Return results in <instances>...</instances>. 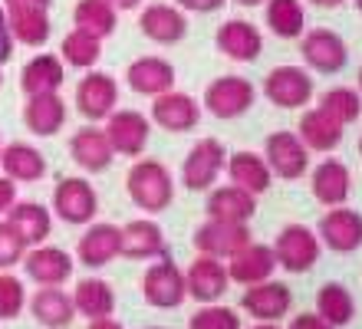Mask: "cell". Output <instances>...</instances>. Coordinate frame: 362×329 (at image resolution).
Listing matches in <instances>:
<instances>
[{
  "label": "cell",
  "mask_w": 362,
  "mask_h": 329,
  "mask_svg": "<svg viewBox=\"0 0 362 329\" xmlns=\"http://www.w3.org/2000/svg\"><path fill=\"white\" fill-rule=\"evenodd\" d=\"M0 86H4V73H0Z\"/></svg>",
  "instance_id": "cell-59"
},
{
  "label": "cell",
  "mask_w": 362,
  "mask_h": 329,
  "mask_svg": "<svg viewBox=\"0 0 362 329\" xmlns=\"http://www.w3.org/2000/svg\"><path fill=\"white\" fill-rule=\"evenodd\" d=\"M53 0H4V7H40V10H49Z\"/></svg>",
  "instance_id": "cell-48"
},
{
  "label": "cell",
  "mask_w": 362,
  "mask_h": 329,
  "mask_svg": "<svg viewBox=\"0 0 362 329\" xmlns=\"http://www.w3.org/2000/svg\"><path fill=\"white\" fill-rule=\"evenodd\" d=\"M274 270H276V260H274L270 244H254V241L228 260L230 283H240V287H254V283L270 280Z\"/></svg>",
  "instance_id": "cell-28"
},
{
  "label": "cell",
  "mask_w": 362,
  "mask_h": 329,
  "mask_svg": "<svg viewBox=\"0 0 362 329\" xmlns=\"http://www.w3.org/2000/svg\"><path fill=\"white\" fill-rule=\"evenodd\" d=\"M254 237H250L247 224H230V221H204V224L194 231V247L198 254L214 257V260L228 263L230 257L244 250Z\"/></svg>",
  "instance_id": "cell-15"
},
{
  "label": "cell",
  "mask_w": 362,
  "mask_h": 329,
  "mask_svg": "<svg viewBox=\"0 0 362 329\" xmlns=\"http://www.w3.org/2000/svg\"><path fill=\"white\" fill-rule=\"evenodd\" d=\"M316 237L333 254H356L362 247V214L346 204L326 207V214L320 217V227H316Z\"/></svg>",
  "instance_id": "cell-11"
},
{
  "label": "cell",
  "mask_w": 362,
  "mask_h": 329,
  "mask_svg": "<svg viewBox=\"0 0 362 329\" xmlns=\"http://www.w3.org/2000/svg\"><path fill=\"white\" fill-rule=\"evenodd\" d=\"M214 47L221 57L234 59V63H257L264 53V33L257 30V23L250 20H224L214 33Z\"/></svg>",
  "instance_id": "cell-16"
},
{
  "label": "cell",
  "mask_w": 362,
  "mask_h": 329,
  "mask_svg": "<svg viewBox=\"0 0 362 329\" xmlns=\"http://www.w3.org/2000/svg\"><path fill=\"white\" fill-rule=\"evenodd\" d=\"M115 10H139L142 7V0H109Z\"/></svg>",
  "instance_id": "cell-50"
},
{
  "label": "cell",
  "mask_w": 362,
  "mask_h": 329,
  "mask_svg": "<svg viewBox=\"0 0 362 329\" xmlns=\"http://www.w3.org/2000/svg\"><path fill=\"white\" fill-rule=\"evenodd\" d=\"M228 4V0H175V7L185 13H214Z\"/></svg>",
  "instance_id": "cell-45"
},
{
  "label": "cell",
  "mask_w": 362,
  "mask_h": 329,
  "mask_svg": "<svg viewBox=\"0 0 362 329\" xmlns=\"http://www.w3.org/2000/svg\"><path fill=\"white\" fill-rule=\"evenodd\" d=\"M264 161L274 178L296 181L310 171V149H306L293 129H276L264 139Z\"/></svg>",
  "instance_id": "cell-4"
},
{
  "label": "cell",
  "mask_w": 362,
  "mask_h": 329,
  "mask_svg": "<svg viewBox=\"0 0 362 329\" xmlns=\"http://www.w3.org/2000/svg\"><path fill=\"white\" fill-rule=\"evenodd\" d=\"M228 165V149L218 139H201L181 161V185L188 191H211L218 185V175Z\"/></svg>",
  "instance_id": "cell-6"
},
{
  "label": "cell",
  "mask_w": 362,
  "mask_h": 329,
  "mask_svg": "<svg viewBox=\"0 0 362 329\" xmlns=\"http://www.w3.org/2000/svg\"><path fill=\"white\" fill-rule=\"evenodd\" d=\"M290 306H293V290L286 283L274 280V277L247 287L240 296V310L257 323H280L290 313Z\"/></svg>",
  "instance_id": "cell-13"
},
{
  "label": "cell",
  "mask_w": 362,
  "mask_h": 329,
  "mask_svg": "<svg viewBox=\"0 0 362 329\" xmlns=\"http://www.w3.org/2000/svg\"><path fill=\"white\" fill-rule=\"evenodd\" d=\"M286 329H329L316 313H296L293 320H290V326Z\"/></svg>",
  "instance_id": "cell-47"
},
{
  "label": "cell",
  "mask_w": 362,
  "mask_h": 329,
  "mask_svg": "<svg viewBox=\"0 0 362 329\" xmlns=\"http://www.w3.org/2000/svg\"><path fill=\"white\" fill-rule=\"evenodd\" d=\"M69 112H66V103L59 93H40V96H27L23 103V125L27 132L40 135V139H49L57 135L63 125H66Z\"/></svg>",
  "instance_id": "cell-24"
},
{
  "label": "cell",
  "mask_w": 362,
  "mask_h": 329,
  "mask_svg": "<svg viewBox=\"0 0 362 329\" xmlns=\"http://www.w3.org/2000/svg\"><path fill=\"white\" fill-rule=\"evenodd\" d=\"M250 329H280V326H276V323H254Z\"/></svg>",
  "instance_id": "cell-53"
},
{
  "label": "cell",
  "mask_w": 362,
  "mask_h": 329,
  "mask_svg": "<svg viewBox=\"0 0 362 329\" xmlns=\"http://www.w3.org/2000/svg\"><path fill=\"white\" fill-rule=\"evenodd\" d=\"M73 30H83L95 40L112 37L115 27H119V10L109 4V0H76L73 7Z\"/></svg>",
  "instance_id": "cell-38"
},
{
  "label": "cell",
  "mask_w": 362,
  "mask_h": 329,
  "mask_svg": "<svg viewBox=\"0 0 362 329\" xmlns=\"http://www.w3.org/2000/svg\"><path fill=\"white\" fill-rule=\"evenodd\" d=\"M119 254H122V231H119V224L93 221L86 227V234L76 241V260L86 270H103Z\"/></svg>",
  "instance_id": "cell-17"
},
{
  "label": "cell",
  "mask_w": 362,
  "mask_h": 329,
  "mask_svg": "<svg viewBox=\"0 0 362 329\" xmlns=\"http://www.w3.org/2000/svg\"><path fill=\"white\" fill-rule=\"evenodd\" d=\"M313 76L303 66H274L264 76V96L276 109H306L313 99Z\"/></svg>",
  "instance_id": "cell-8"
},
{
  "label": "cell",
  "mask_w": 362,
  "mask_h": 329,
  "mask_svg": "<svg viewBox=\"0 0 362 329\" xmlns=\"http://www.w3.org/2000/svg\"><path fill=\"white\" fill-rule=\"evenodd\" d=\"M359 158H362V139H359Z\"/></svg>",
  "instance_id": "cell-56"
},
{
  "label": "cell",
  "mask_w": 362,
  "mask_h": 329,
  "mask_svg": "<svg viewBox=\"0 0 362 329\" xmlns=\"http://www.w3.org/2000/svg\"><path fill=\"white\" fill-rule=\"evenodd\" d=\"M27 254V244L20 241V234L7 221H0V270H10V267H17Z\"/></svg>",
  "instance_id": "cell-43"
},
{
  "label": "cell",
  "mask_w": 362,
  "mask_h": 329,
  "mask_svg": "<svg viewBox=\"0 0 362 329\" xmlns=\"http://www.w3.org/2000/svg\"><path fill=\"white\" fill-rule=\"evenodd\" d=\"M264 23L276 40H300L306 33V10L300 0H267Z\"/></svg>",
  "instance_id": "cell-37"
},
{
  "label": "cell",
  "mask_w": 362,
  "mask_h": 329,
  "mask_svg": "<svg viewBox=\"0 0 362 329\" xmlns=\"http://www.w3.org/2000/svg\"><path fill=\"white\" fill-rule=\"evenodd\" d=\"M310 188L313 197L323 207H339L349 201V191H353V175H349V165L339 158H323L313 168V178H310Z\"/></svg>",
  "instance_id": "cell-21"
},
{
  "label": "cell",
  "mask_w": 362,
  "mask_h": 329,
  "mask_svg": "<svg viewBox=\"0 0 362 329\" xmlns=\"http://www.w3.org/2000/svg\"><path fill=\"white\" fill-rule=\"evenodd\" d=\"M234 4H240V7H264L267 0H234Z\"/></svg>",
  "instance_id": "cell-52"
},
{
  "label": "cell",
  "mask_w": 362,
  "mask_h": 329,
  "mask_svg": "<svg viewBox=\"0 0 362 329\" xmlns=\"http://www.w3.org/2000/svg\"><path fill=\"white\" fill-rule=\"evenodd\" d=\"M152 122L165 132H191L198 129L201 122V103L188 93H178V89H168V93L155 96L152 99Z\"/></svg>",
  "instance_id": "cell-18"
},
{
  "label": "cell",
  "mask_w": 362,
  "mask_h": 329,
  "mask_svg": "<svg viewBox=\"0 0 362 329\" xmlns=\"http://www.w3.org/2000/svg\"><path fill=\"white\" fill-rule=\"evenodd\" d=\"M86 329H125V326H122V323H115L112 316H105V320H93Z\"/></svg>",
  "instance_id": "cell-49"
},
{
  "label": "cell",
  "mask_w": 362,
  "mask_h": 329,
  "mask_svg": "<svg viewBox=\"0 0 362 329\" xmlns=\"http://www.w3.org/2000/svg\"><path fill=\"white\" fill-rule=\"evenodd\" d=\"M69 155L86 175H103L109 165H112V145L105 139V132L99 125H83V129L73 132L69 139Z\"/></svg>",
  "instance_id": "cell-22"
},
{
  "label": "cell",
  "mask_w": 362,
  "mask_h": 329,
  "mask_svg": "<svg viewBox=\"0 0 362 329\" xmlns=\"http://www.w3.org/2000/svg\"><path fill=\"white\" fill-rule=\"evenodd\" d=\"M320 109L333 115L336 122L353 125V122H359V115H362V96L356 89H349V86H336V89H326L323 93Z\"/></svg>",
  "instance_id": "cell-40"
},
{
  "label": "cell",
  "mask_w": 362,
  "mask_h": 329,
  "mask_svg": "<svg viewBox=\"0 0 362 329\" xmlns=\"http://www.w3.org/2000/svg\"><path fill=\"white\" fill-rule=\"evenodd\" d=\"M125 83L139 96H162L175 89V66L162 57H139L125 69Z\"/></svg>",
  "instance_id": "cell-25"
},
{
  "label": "cell",
  "mask_w": 362,
  "mask_h": 329,
  "mask_svg": "<svg viewBox=\"0 0 362 329\" xmlns=\"http://www.w3.org/2000/svg\"><path fill=\"white\" fill-rule=\"evenodd\" d=\"M27 306L33 313V320L47 329H66L76 320L73 293H63V287H40L27 300Z\"/></svg>",
  "instance_id": "cell-27"
},
{
  "label": "cell",
  "mask_w": 362,
  "mask_h": 329,
  "mask_svg": "<svg viewBox=\"0 0 362 329\" xmlns=\"http://www.w3.org/2000/svg\"><path fill=\"white\" fill-rule=\"evenodd\" d=\"M139 27L158 47H175L188 33V17H185V10L172 7V4H148L139 13Z\"/></svg>",
  "instance_id": "cell-19"
},
{
  "label": "cell",
  "mask_w": 362,
  "mask_h": 329,
  "mask_svg": "<svg viewBox=\"0 0 362 329\" xmlns=\"http://www.w3.org/2000/svg\"><path fill=\"white\" fill-rule=\"evenodd\" d=\"M313 7H323V10H339L346 4V0H310Z\"/></svg>",
  "instance_id": "cell-51"
},
{
  "label": "cell",
  "mask_w": 362,
  "mask_h": 329,
  "mask_svg": "<svg viewBox=\"0 0 362 329\" xmlns=\"http://www.w3.org/2000/svg\"><path fill=\"white\" fill-rule=\"evenodd\" d=\"M76 112L89 122H105L109 115L115 112V103H119V83H115L109 73H86L76 86Z\"/></svg>",
  "instance_id": "cell-12"
},
{
  "label": "cell",
  "mask_w": 362,
  "mask_h": 329,
  "mask_svg": "<svg viewBox=\"0 0 362 329\" xmlns=\"http://www.w3.org/2000/svg\"><path fill=\"white\" fill-rule=\"evenodd\" d=\"M230 277H228V263L214 260V257L198 254L194 260L185 267V290L191 300L204 303H221V296L228 293Z\"/></svg>",
  "instance_id": "cell-14"
},
{
  "label": "cell",
  "mask_w": 362,
  "mask_h": 329,
  "mask_svg": "<svg viewBox=\"0 0 362 329\" xmlns=\"http://www.w3.org/2000/svg\"><path fill=\"white\" fill-rule=\"evenodd\" d=\"M73 306H76V316H86L89 323L105 320L115 313V290L103 277H86L73 290Z\"/></svg>",
  "instance_id": "cell-35"
},
{
  "label": "cell",
  "mask_w": 362,
  "mask_h": 329,
  "mask_svg": "<svg viewBox=\"0 0 362 329\" xmlns=\"http://www.w3.org/2000/svg\"><path fill=\"white\" fill-rule=\"evenodd\" d=\"M356 86H359V89H356V93L362 96V66H359V76H356Z\"/></svg>",
  "instance_id": "cell-54"
},
{
  "label": "cell",
  "mask_w": 362,
  "mask_h": 329,
  "mask_svg": "<svg viewBox=\"0 0 362 329\" xmlns=\"http://www.w3.org/2000/svg\"><path fill=\"white\" fill-rule=\"evenodd\" d=\"M148 329H165V326H148Z\"/></svg>",
  "instance_id": "cell-58"
},
{
  "label": "cell",
  "mask_w": 362,
  "mask_h": 329,
  "mask_svg": "<svg viewBox=\"0 0 362 329\" xmlns=\"http://www.w3.org/2000/svg\"><path fill=\"white\" fill-rule=\"evenodd\" d=\"M300 57H303V63L313 73L336 76L343 73L346 63H349V47H346V40L336 30L316 27V30H306L300 37Z\"/></svg>",
  "instance_id": "cell-7"
},
{
  "label": "cell",
  "mask_w": 362,
  "mask_h": 329,
  "mask_svg": "<svg viewBox=\"0 0 362 329\" xmlns=\"http://www.w3.org/2000/svg\"><path fill=\"white\" fill-rule=\"evenodd\" d=\"M254 103H257V86L244 76H218L204 86V96H201V109L224 122L250 112Z\"/></svg>",
  "instance_id": "cell-2"
},
{
  "label": "cell",
  "mask_w": 362,
  "mask_h": 329,
  "mask_svg": "<svg viewBox=\"0 0 362 329\" xmlns=\"http://www.w3.org/2000/svg\"><path fill=\"white\" fill-rule=\"evenodd\" d=\"M59 59L63 66H76V69H93L103 59V40L89 37L83 30H69L63 43H59Z\"/></svg>",
  "instance_id": "cell-39"
},
{
  "label": "cell",
  "mask_w": 362,
  "mask_h": 329,
  "mask_svg": "<svg viewBox=\"0 0 362 329\" xmlns=\"http://www.w3.org/2000/svg\"><path fill=\"white\" fill-rule=\"evenodd\" d=\"M0 149H4V135H0Z\"/></svg>",
  "instance_id": "cell-57"
},
{
  "label": "cell",
  "mask_w": 362,
  "mask_h": 329,
  "mask_svg": "<svg viewBox=\"0 0 362 329\" xmlns=\"http://www.w3.org/2000/svg\"><path fill=\"white\" fill-rule=\"evenodd\" d=\"M13 204H17V185H13L7 175H0V217L7 214Z\"/></svg>",
  "instance_id": "cell-46"
},
{
  "label": "cell",
  "mask_w": 362,
  "mask_h": 329,
  "mask_svg": "<svg viewBox=\"0 0 362 329\" xmlns=\"http://www.w3.org/2000/svg\"><path fill=\"white\" fill-rule=\"evenodd\" d=\"M224 171H228V178L234 188L247 191V195H254V197L270 191V181H274V175H270L267 161H264L260 151H234V155H228Z\"/></svg>",
  "instance_id": "cell-29"
},
{
  "label": "cell",
  "mask_w": 362,
  "mask_h": 329,
  "mask_svg": "<svg viewBox=\"0 0 362 329\" xmlns=\"http://www.w3.org/2000/svg\"><path fill=\"white\" fill-rule=\"evenodd\" d=\"M125 191L139 211L162 214L175 201V178L158 158H139L125 175Z\"/></svg>",
  "instance_id": "cell-1"
},
{
  "label": "cell",
  "mask_w": 362,
  "mask_h": 329,
  "mask_svg": "<svg viewBox=\"0 0 362 329\" xmlns=\"http://www.w3.org/2000/svg\"><path fill=\"white\" fill-rule=\"evenodd\" d=\"M105 139L112 145L115 155L122 158H139L145 149H148V139H152V119L135 109H119L105 119L103 125Z\"/></svg>",
  "instance_id": "cell-10"
},
{
  "label": "cell",
  "mask_w": 362,
  "mask_h": 329,
  "mask_svg": "<svg viewBox=\"0 0 362 329\" xmlns=\"http://www.w3.org/2000/svg\"><path fill=\"white\" fill-rule=\"evenodd\" d=\"M208 221H230V224H247L257 214V197L247 191L224 185V188H211L208 201H204Z\"/></svg>",
  "instance_id": "cell-31"
},
{
  "label": "cell",
  "mask_w": 362,
  "mask_h": 329,
  "mask_svg": "<svg viewBox=\"0 0 362 329\" xmlns=\"http://www.w3.org/2000/svg\"><path fill=\"white\" fill-rule=\"evenodd\" d=\"M274 250V260L280 270L286 273H310L323 254V244H320V237H316L313 227L306 224H286L276 241L270 244Z\"/></svg>",
  "instance_id": "cell-3"
},
{
  "label": "cell",
  "mask_w": 362,
  "mask_h": 329,
  "mask_svg": "<svg viewBox=\"0 0 362 329\" xmlns=\"http://www.w3.org/2000/svg\"><path fill=\"white\" fill-rule=\"evenodd\" d=\"M142 296L148 306H155V310H178L181 303L188 300L185 270H181L168 254L152 260V267H148L142 277Z\"/></svg>",
  "instance_id": "cell-5"
},
{
  "label": "cell",
  "mask_w": 362,
  "mask_h": 329,
  "mask_svg": "<svg viewBox=\"0 0 362 329\" xmlns=\"http://www.w3.org/2000/svg\"><path fill=\"white\" fill-rule=\"evenodd\" d=\"M13 37H10V23H7V7L0 4V66L7 63V59H13Z\"/></svg>",
  "instance_id": "cell-44"
},
{
  "label": "cell",
  "mask_w": 362,
  "mask_h": 329,
  "mask_svg": "<svg viewBox=\"0 0 362 329\" xmlns=\"http://www.w3.org/2000/svg\"><path fill=\"white\" fill-rule=\"evenodd\" d=\"M353 4H356V10H359V13H362V0H353Z\"/></svg>",
  "instance_id": "cell-55"
},
{
  "label": "cell",
  "mask_w": 362,
  "mask_h": 329,
  "mask_svg": "<svg viewBox=\"0 0 362 329\" xmlns=\"http://www.w3.org/2000/svg\"><path fill=\"white\" fill-rule=\"evenodd\" d=\"M7 224L17 231L27 247H40L53 231V211L40 201H17L7 211Z\"/></svg>",
  "instance_id": "cell-32"
},
{
  "label": "cell",
  "mask_w": 362,
  "mask_h": 329,
  "mask_svg": "<svg viewBox=\"0 0 362 329\" xmlns=\"http://www.w3.org/2000/svg\"><path fill=\"white\" fill-rule=\"evenodd\" d=\"M66 76V66L57 53H40L20 69V89L23 96H40V93H59Z\"/></svg>",
  "instance_id": "cell-33"
},
{
  "label": "cell",
  "mask_w": 362,
  "mask_h": 329,
  "mask_svg": "<svg viewBox=\"0 0 362 329\" xmlns=\"http://www.w3.org/2000/svg\"><path fill=\"white\" fill-rule=\"evenodd\" d=\"M53 214L66 224H93L99 214V195L86 178L69 175L53 188Z\"/></svg>",
  "instance_id": "cell-9"
},
{
  "label": "cell",
  "mask_w": 362,
  "mask_h": 329,
  "mask_svg": "<svg viewBox=\"0 0 362 329\" xmlns=\"http://www.w3.org/2000/svg\"><path fill=\"white\" fill-rule=\"evenodd\" d=\"M122 231V254L129 260H158L165 257V231L155 224L152 217H139V221H129V224L119 227Z\"/></svg>",
  "instance_id": "cell-26"
},
{
  "label": "cell",
  "mask_w": 362,
  "mask_h": 329,
  "mask_svg": "<svg viewBox=\"0 0 362 329\" xmlns=\"http://www.w3.org/2000/svg\"><path fill=\"white\" fill-rule=\"evenodd\" d=\"M0 168L13 185H20V181H43L49 165L40 149H33L27 142H10L0 149Z\"/></svg>",
  "instance_id": "cell-30"
},
{
  "label": "cell",
  "mask_w": 362,
  "mask_h": 329,
  "mask_svg": "<svg viewBox=\"0 0 362 329\" xmlns=\"http://www.w3.org/2000/svg\"><path fill=\"white\" fill-rule=\"evenodd\" d=\"M7 23L13 43H23V47H43L53 33L49 10L40 7H7Z\"/></svg>",
  "instance_id": "cell-34"
},
{
  "label": "cell",
  "mask_w": 362,
  "mask_h": 329,
  "mask_svg": "<svg viewBox=\"0 0 362 329\" xmlns=\"http://www.w3.org/2000/svg\"><path fill=\"white\" fill-rule=\"evenodd\" d=\"M296 135L303 142L310 151H320V155H329L343 145V135H346V125L336 122L329 112H323L320 105L316 109H306L296 122Z\"/></svg>",
  "instance_id": "cell-23"
},
{
  "label": "cell",
  "mask_w": 362,
  "mask_h": 329,
  "mask_svg": "<svg viewBox=\"0 0 362 329\" xmlns=\"http://www.w3.org/2000/svg\"><path fill=\"white\" fill-rule=\"evenodd\" d=\"M188 329H244V323L238 310L221 306V303H204L188 320Z\"/></svg>",
  "instance_id": "cell-41"
},
{
  "label": "cell",
  "mask_w": 362,
  "mask_h": 329,
  "mask_svg": "<svg viewBox=\"0 0 362 329\" xmlns=\"http://www.w3.org/2000/svg\"><path fill=\"white\" fill-rule=\"evenodd\" d=\"M27 306V287L13 273H0V320H17Z\"/></svg>",
  "instance_id": "cell-42"
},
{
  "label": "cell",
  "mask_w": 362,
  "mask_h": 329,
  "mask_svg": "<svg viewBox=\"0 0 362 329\" xmlns=\"http://www.w3.org/2000/svg\"><path fill=\"white\" fill-rule=\"evenodd\" d=\"M23 270L37 287H63L73 277V254L59 247H33L23 254Z\"/></svg>",
  "instance_id": "cell-20"
},
{
  "label": "cell",
  "mask_w": 362,
  "mask_h": 329,
  "mask_svg": "<svg viewBox=\"0 0 362 329\" xmlns=\"http://www.w3.org/2000/svg\"><path fill=\"white\" fill-rule=\"evenodd\" d=\"M316 316L326 323L329 329H343L356 320V300L349 287L343 283H323L316 290Z\"/></svg>",
  "instance_id": "cell-36"
}]
</instances>
